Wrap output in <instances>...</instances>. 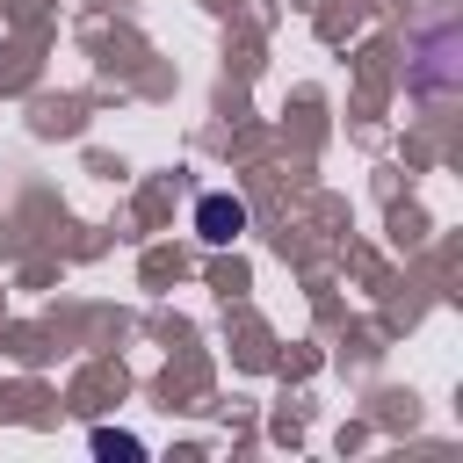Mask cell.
Masks as SVG:
<instances>
[{"instance_id":"6da1fadb","label":"cell","mask_w":463,"mask_h":463,"mask_svg":"<svg viewBox=\"0 0 463 463\" xmlns=\"http://www.w3.org/2000/svg\"><path fill=\"white\" fill-rule=\"evenodd\" d=\"M195 232H203L210 246H232V239L246 232V203H239V195H203V203H195Z\"/></svg>"}]
</instances>
